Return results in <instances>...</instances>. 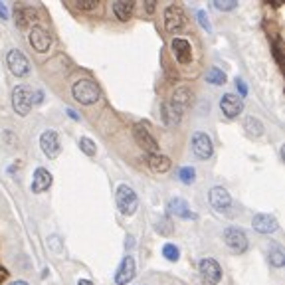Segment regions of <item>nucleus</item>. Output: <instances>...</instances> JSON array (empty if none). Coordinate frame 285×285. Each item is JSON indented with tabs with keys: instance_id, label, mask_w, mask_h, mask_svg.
I'll list each match as a JSON object with an SVG mask.
<instances>
[{
	"instance_id": "c9c22d12",
	"label": "nucleus",
	"mask_w": 285,
	"mask_h": 285,
	"mask_svg": "<svg viewBox=\"0 0 285 285\" xmlns=\"http://www.w3.org/2000/svg\"><path fill=\"white\" fill-rule=\"evenodd\" d=\"M10 285H28V283H26V281H12Z\"/></svg>"
},
{
	"instance_id": "5701e85b",
	"label": "nucleus",
	"mask_w": 285,
	"mask_h": 285,
	"mask_svg": "<svg viewBox=\"0 0 285 285\" xmlns=\"http://www.w3.org/2000/svg\"><path fill=\"white\" fill-rule=\"evenodd\" d=\"M246 129H248V133L251 135V137H259L261 133H263V125H261V121L259 119H255V117H246Z\"/></svg>"
},
{
	"instance_id": "dca6fc26",
	"label": "nucleus",
	"mask_w": 285,
	"mask_h": 285,
	"mask_svg": "<svg viewBox=\"0 0 285 285\" xmlns=\"http://www.w3.org/2000/svg\"><path fill=\"white\" fill-rule=\"evenodd\" d=\"M251 224H253V230H257L259 234H271V232H275L279 228L277 220L271 214H255Z\"/></svg>"
},
{
	"instance_id": "f704fd0d",
	"label": "nucleus",
	"mask_w": 285,
	"mask_h": 285,
	"mask_svg": "<svg viewBox=\"0 0 285 285\" xmlns=\"http://www.w3.org/2000/svg\"><path fill=\"white\" fill-rule=\"evenodd\" d=\"M77 285H93V283H91L89 279H79V281H77Z\"/></svg>"
},
{
	"instance_id": "412c9836",
	"label": "nucleus",
	"mask_w": 285,
	"mask_h": 285,
	"mask_svg": "<svg viewBox=\"0 0 285 285\" xmlns=\"http://www.w3.org/2000/svg\"><path fill=\"white\" fill-rule=\"evenodd\" d=\"M149 167L153 173H167L171 169V159L161 155V153H155L149 157Z\"/></svg>"
},
{
	"instance_id": "423d86ee",
	"label": "nucleus",
	"mask_w": 285,
	"mask_h": 285,
	"mask_svg": "<svg viewBox=\"0 0 285 285\" xmlns=\"http://www.w3.org/2000/svg\"><path fill=\"white\" fill-rule=\"evenodd\" d=\"M198 269H200L202 279H204L208 285H216V283L222 279V267H220V263H218L216 259H212V257H204V259L200 261Z\"/></svg>"
},
{
	"instance_id": "c85d7f7f",
	"label": "nucleus",
	"mask_w": 285,
	"mask_h": 285,
	"mask_svg": "<svg viewBox=\"0 0 285 285\" xmlns=\"http://www.w3.org/2000/svg\"><path fill=\"white\" fill-rule=\"evenodd\" d=\"M178 248L175 246V244H165V248H163V255L169 259V261H177L178 259Z\"/></svg>"
},
{
	"instance_id": "cd10ccee",
	"label": "nucleus",
	"mask_w": 285,
	"mask_h": 285,
	"mask_svg": "<svg viewBox=\"0 0 285 285\" xmlns=\"http://www.w3.org/2000/svg\"><path fill=\"white\" fill-rule=\"evenodd\" d=\"M269 261H271V265L281 267V265L285 263V253H283V249H281V248H275V249L269 253Z\"/></svg>"
},
{
	"instance_id": "f3484780",
	"label": "nucleus",
	"mask_w": 285,
	"mask_h": 285,
	"mask_svg": "<svg viewBox=\"0 0 285 285\" xmlns=\"http://www.w3.org/2000/svg\"><path fill=\"white\" fill-rule=\"evenodd\" d=\"M50 186H52V175H50V171H48V169H44V167L36 169L34 178H32V192L40 194V192L48 190Z\"/></svg>"
},
{
	"instance_id": "f257e3e1",
	"label": "nucleus",
	"mask_w": 285,
	"mask_h": 285,
	"mask_svg": "<svg viewBox=\"0 0 285 285\" xmlns=\"http://www.w3.org/2000/svg\"><path fill=\"white\" fill-rule=\"evenodd\" d=\"M42 101V93L40 91H32V87L28 85H18L12 91V107L18 115H28L34 103Z\"/></svg>"
},
{
	"instance_id": "2eb2a0df",
	"label": "nucleus",
	"mask_w": 285,
	"mask_h": 285,
	"mask_svg": "<svg viewBox=\"0 0 285 285\" xmlns=\"http://www.w3.org/2000/svg\"><path fill=\"white\" fill-rule=\"evenodd\" d=\"M133 277H135V259L131 255H125L119 269H117V273H115V281L119 285H127Z\"/></svg>"
},
{
	"instance_id": "a211bd4d",
	"label": "nucleus",
	"mask_w": 285,
	"mask_h": 285,
	"mask_svg": "<svg viewBox=\"0 0 285 285\" xmlns=\"http://www.w3.org/2000/svg\"><path fill=\"white\" fill-rule=\"evenodd\" d=\"M163 119H165V123H167L169 127L178 125L180 119H182V107H178V105L173 103V101H167V103L163 105Z\"/></svg>"
},
{
	"instance_id": "0eeeda50",
	"label": "nucleus",
	"mask_w": 285,
	"mask_h": 285,
	"mask_svg": "<svg viewBox=\"0 0 285 285\" xmlns=\"http://www.w3.org/2000/svg\"><path fill=\"white\" fill-rule=\"evenodd\" d=\"M6 64H8L10 71H12L16 77H24V75H28V71H30V64H28L26 56H24L20 50H10L8 56H6Z\"/></svg>"
},
{
	"instance_id": "b1692460",
	"label": "nucleus",
	"mask_w": 285,
	"mask_h": 285,
	"mask_svg": "<svg viewBox=\"0 0 285 285\" xmlns=\"http://www.w3.org/2000/svg\"><path fill=\"white\" fill-rule=\"evenodd\" d=\"M206 79H208L212 85H222V83H226V73H224L222 70H218V68H212V70H208Z\"/></svg>"
},
{
	"instance_id": "7ed1b4c3",
	"label": "nucleus",
	"mask_w": 285,
	"mask_h": 285,
	"mask_svg": "<svg viewBox=\"0 0 285 285\" xmlns=\"http://www.w3.org/2000/svg\"><path fill=\"white\" fill-rule=\"evenodd\" d=\"M137 206H139V198H137L135 190L127 184H121L117 188V208L121 210V214L133 216L137 212Z\"/></svg>"
},
{
	"instance_id": "2f4dec72",
	"label": "nucleus",
	"mask_w": 285,
	"mask_h": 285,
	"mask_svg": "<svg viewBox=\"0 0 285 285\" xmlns=\"http://www.w3.org/2000/svg\"><path fill=\"white\" fill-rule=\"evenodd\" d=\"M198 20H200V24H202V26H204L206 30H210V22H208V16H206V14L202 12V10L198 12Z\"/></svg>"
},
{
	"instance_id": "9b49d317",
	"label": "nucleus",
	"mask_w": 285,
	"mask_h": 285,
	"mask_svg": "<svg viewBox=\"0 0 285 285\" xmlns=\"http://www.w3.org/2000/svg\"><path fill=\"white\" fill-rule=\"evenodd\" d=\"M210 204H212V208H214L216 212L228 214V208L232 206V198H230V194H228L226 188L214 186V188L210 190Z\"/></svg>"
},
{
	"instance_id": "393cba45",
	"label": "nucleus",
	"mask_w": 285,
	"mask_h": 285,
	"mask_svg": "<svg viewBox=\"0 0 285 285\" xmlns=\"http://www.w3.org/2000/svg\"><path fill=\"white\" fill-rule=\"evenodd\" d=\"M16 16H18V24L20 26H28L34 20V10L32 8H18Z\"/></svg>"
},
{
	"instance_id": "7c9ffc66",
	"label": "nucleus",
	"mask_w": 285,
	"mask_h": 285,
	"mask_svg": "<svg viewBox=\"0 0 285 285\" xmlns=\"http://www.w3.org/2000/svg\"><path fill=\"white\" fill-rule=\"evenodd\" d=\"M214 6H216L218 10H232V8L238 6V2H236V0H224V2H222V0H216Z\"/></svg>"
},
{
	"instance_id": "bb28decb",
	"label": "nucleus",
	"mask_w": 285,
	"mask_h": 285,
	"mask_svg": "<svg viewBox=\"0 0 285 285\" xmlns=\"http://www.w3.org/2000/svg\"><path fill=\"white\" fill-rule=\"evenodd\" d=\"M178 177H180V180H182L184 184H192L194 178H196V171H194L192 167H182V169L178 171Z\"/></svg>"
},
{
	"instance_id": "c756f323",
	"label": "nucleus",
	"mask_w": 285,
	"mask_h": 285,
	"mask_svg": "<svg viewBox=\"0 0 285 285\" xmlns=\"http://www.w3.org/2000/svg\"><path fill=\"white\" fill-rule=\"evenodd\" d=\"M75 6L79 10H95L97 8V0H77Z\"/></svg>"
},
{
	"instance_id": "4be33fe9",
	"label": "nucleus",
	"mask_w": 285,
	"mask_h": 285,
	"mask_svg": "<svg viewBox=\"0 0 285 285\" xmlns=\"http://www.w3.org/2000/svg\"><path fill=\"white\" fill-rule=\"evenodd\" d=\"M173 103H177L178 107H186L190 101H192V91L188 89V87H178L177 91H175V95H173V99H171Z\"/></svg>"
},
{
	"instance_id": "a878e982",
	"label": "nucleus",
	"mask_w": 285,
	"mask_h": 285,
	"mask_svg": "<svg viewBox=\"0 0 285 285\" xmlns=\"http://www.w3.org/2000/svg\"><path fill=\"white\" fill-rule=\"evenodd\" d=\"M79 149H81L87 157H93V155H95V142H93L89 137H81V139H79Z\"/></svg>"
},
{
	"instance_id": "39448f33",
	"label": "nucleus",
	"mask_w": 285,
	"mask_h": 285,
	"mask_svg": "<svg viewBox=\"0 0 285 285\" xmlns=\"http://www.w3.org/2000/svg\"><path fill=\"white\" fill-rule=\"evenodd\" d=\"M224 240H226L228 248L234 249L236 253H244V251L248 249V238H246V234H244L240 228H236V226H230V228L224 230Z\"/></svg>"
},
{
	"instance_id": "1a4fd4ad",
	"label": "nucleus",
	"mask_w": 285,
	"mask_h": 285,
	"mask_svg": "<svg viewBox=\"0 0 285 285\" xmlns=\"http://www.w3.org/2000/svg\"><path fill=\"white\" fill-rule=\"evenodd\" d=\"M192 151L198 159H210L214 153V145H212V139L206 133H194L192 137Z\"/></svg>"
},
{
	"instance_id": "f8f14e48",
	"label": "nucleus",
	"mask_w": 285,
	"mask_h": 285,
	"mask_svg": "<svg viewBox=\"0 0 285 285\" xmlns=\"http://www.w3.org/2000/svg\"><path fill=\"white\" fill-rule=\"evenodd\" d=\"M133 133H135V141L139 142V145L145 149L147 153H151V155H155V153H159V145H157V141L151 137V133L142 127V125H135V129H133Z\"/></svg>"
},
{
	"instance_id": "20e7f679",
	"label": "nucleus",
	"mask_w": 285,
	"mask_h": 285,
	"mask_svg": "<svg viewBox=\"0 0 285 285\" xmlns=\"http://www.w3.org/2000/svg\"><path fill=\"white\" fill-rule=\"evenodd\" d=\"M184 24H186V14L178 4H173L165 10V26L171 34L180 32L184 28Z\"/></svg>"
},
{
	"instance_id": "72a5a7b5",
	"label": "nucleus",
	"mask_w": 285,
	"mask_h": 285,
	"mask_svg": "<svg viewBox=\"0 0 285 285\" xmlns=\"http://www.w3.org/2000/svg\"><path fill=\"white\" fill-rule=\"evenodd\" d=\"M0 16H2V18H6V16H8V12H6L4 4H0Z\"/></svg>"
},
{
	"instance_id": "9d476101",
	"label": "nucleus",
	"mask_w": 285,
	"mask_h": 285,
	"mask_svg": "<svg viewBox=\"0 0 285 285\" xmlns=\"http://www.w3.org/2000/svg\"><path fill=\"white\" fill-rule=\"evenodd\" d=\"M220 109L228 119H234L244 111V101H242V97H238L234 93H226L220 99Z\"/></svg>"
},
{
	"instance_id": "aec40b11",
	"label": "nucleus",
	"mask_w": 285,
	"mask_h": 285,
	"mask_svg": "<svg viewBox=\"0 0 285 285\" xmlns=\"http://www.w3.org/2000/svg\"><path fill=\"white\" fill-rule=\"evenodd\" d=\"M133 8H135V2H129V0H117V2H113V12L121 22L131 18Z\"/></svg>"
},
{
	"instance_id": "ddd939ff",
	"label": "nucleus",
	"mask_w": 285,
	"mask_h": 285,
	"mask_svg": "<svg viewBox=\"0 0 285 285\" xmlns=\"http://www.w3.org/2000/svg\"><path fill=\"white\" fill-rule=\"evenodd\" d=\"M28 40H30L32 48H34L36 52H40V54L48 52V50H50V46H52V38H50V34H48L46 30L38 28V26H34V28L30 30Z\"/></svg>"
},
{
	"instance_id": "6e6552de",
	"label": "nucleus",
	"mask_w": 285,
	"mask_h": 285,
	"mask_svg": "<svg viewBox=\"0 0 285 285\" xmlns=\"http://www.w3.org/2000/svg\"><path fill=\"white\" fill-rule=\"evenodd\" d=\"M40 147H42V151H44V155H46L48 159H56V157L60 155V151H62L58 133H54V131H44V133L40 135Z\"/></svg>"
},
{
	"instance_id": "473e14b6",
	"label": "nucleus",
	"mask_w": 285,
	"mask_h": 285,
	"mask_svg": "<svg viewBox=\"0 0 285 285\" xmlns=\"http://www.w3.org/2000/svg\"><path fill=\"white\" fill-rule=\"evenodd\" d=\"M236 87L240 89V95H242V97H244V95L248 93V89H246V85H244V83H242L240 79H236Z\"/></svg>"
},
{
	"instance_id": "f03ea898",
	"label": "nucleus",
	"mask_w": 285,
	"mask_h": 285,
	"mask_svg": "<svg viewBox=\"0 0 285 285\" xmlns=\"http://www.w3.org/2000/svg\"><path fill=\"white\" fill-rule=\"evenodd\" d=\"M71 93H73L75 101H79L83 105H91V103H95L101 97L99 85L95 81H91V79H79V81H75Z\"/></svg>"
},
{
	"instance_id": "4468645a",
	"label": "nucleus",
	"mask_w": 285,
	"mask_h": 285,
	"mask_svg": "<svg viewBox=\"0 0 285 285\" xmlns=\"http://www.w3.org/2000/svg\"><path fill=\"white\" fill-rule=\"evenodd\" d=\"M171 48H173V54H175V58H177L178 64H182V66L190 64V60H192V48H190V42H188V40H184V38H175L173 44H171Z\"/></svg>"
},
{
	"instance_id": "6ab92c4d",
	"label": "nucleus",
	"mask_w": 285,
	"mask_h": 285,
	"mask_svg": "<svg viewBox=\"0 0 285 285\" xmlns=\"http://www.w3.org/2000/svg\"><path fill=\"white\" fill-rule=\"evenodd\" d=\"M169 212L173 216H178V218H196V214L190 212L186 200H182V198H173L169 202Z\"/></svg>"
}]
</instances>
